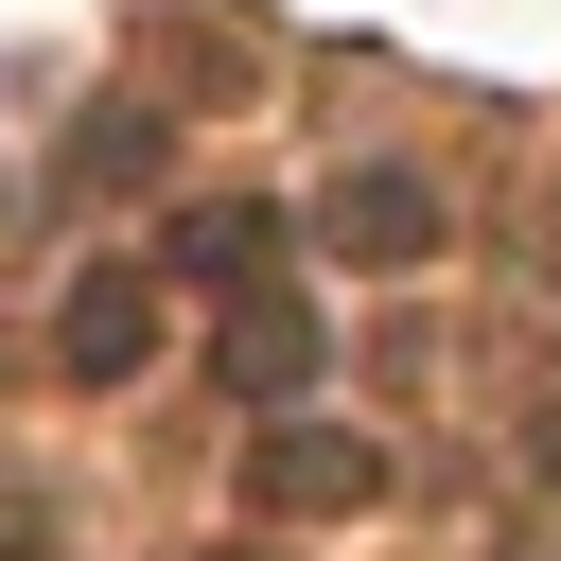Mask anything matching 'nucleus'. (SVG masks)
Masks as SVG:
<instances>
[{"label":"nucleus","mask_w":561,"mask_h":561,"mask_svg":"<svg viewBox=\"0 0 561 561\" xmlns=\"http://www.w3.org/2000/svg\"><path fill=\"white\" fill-rule=\"evenodd\" d=\"M298 368H316V316H298V298H245V316H228V386L263 403V386H298Z\"/></svg>","instance_id":"4"},{"label":"nucleus","mask_w":561,"mask_h":561,"mask_svg":"<svg viewBox=\"0 0 561 561\" xmlns=\"http://www.w3.org/2000/svg\"><path fill=\"white\" fill-rule=\"evenodd\" d=\"M140 351H158V298H140V280H88V298H70V368H88V386H123Z\"/></svg>","instance_id":"3"},{"label":"nucleus","mask_w":561,"mask_h":561,"mask_svg":"<svg viewBox=\"0 0 561 561\" xmlns=\"http://www.w3.org/2000/svg\"><path fill=\"white\" fill-rule=\"evenodd\" d=\"M333 245H368V263H421V245H438V193H421V175H351V193H333Z\"/></svg>","instance_id":"2"},{"label":"nucleus","mask_w":561,"mask_h":561,"mask_svg":"<svg viewBox=\"0 0 561 561\" xmlns=\"http://www.w3.org/2000/svg\"><path fill=\"white\" fill-rule=\"evenodd\" d=\"M245 491H263V508H298V526H333V508H368V491H386V456H368V438H333V421H280V438H245Z\"/></svg>","instance_id":"1"},{"label":"nucleus","mask_w":561,"mask_h":561,"mask_svg":"<svg viewBox=\"0 0 561 561\" xmlns=\"http://www.w3.org/2000/svg\"><path fill=\"white\" fill-rule=\"evenodd\" d=\"M543 473H561V403H543Z\"/></svg>","instance_id":"6"},{"label":"nucleus","mask_w":561,"mask_h":561,"mask_svg":"<svg viewBox=\"0 0 561 561\" xmlns=\"http://www.w3.org/2000/svg\"><path fill=\"white\" fill-rule=\"evenodd\" d=\"M175 263H193V280H245V263H280V210H193Z\"/></svg>","instance_id":"5"}]
</instances>
